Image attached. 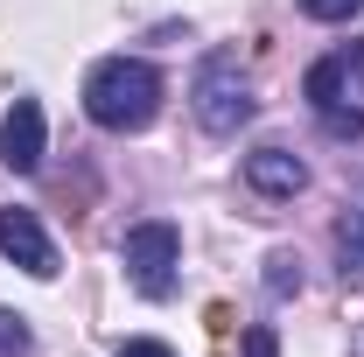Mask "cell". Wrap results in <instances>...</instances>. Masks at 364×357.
Masks as SVG:
<instances>
[{"instance_id":"obj_5","label":"cell","mask_w":364,"mask_h":357,"mask_svg":"<svg viewBox=\"0 0 364 357\" xmlns=\"http://www.w3.org/2000/svg\"><path fill=\"white\" fill-rule=\"evenodd\" d=\"M0 161L14 176H36L43 169V105L36 98H14V112L0 119Z\"/></svg>"},{"instance_id":"obj_10","label":"cell","mask_w":364,"mask_h":357,"mask_svg":"<svg viewBox=\"0 0 364 357\" xmlns=\"http://www.w3.org/2000/svg\"><path fill=\"white\" fill-rule=\"evenodd\" d=\"M364 0H301V14H316V21H350Z\"/></svg>"},{"instance_id":"obj_13","label":"cell","mask_w":364,"mask_h":357,"mask_svg":"<svg viewBox=\"0 0 364 357\" xmlns=\"http://www.w3.org/2000/svg\"><path fill=\"white\" fill-rule=\"evenodd\" d=\"M210 336H218V343L231 336V309H225V302H210Z\"/></svg>"},{"instance_id":"obj_1","label":"cell","mask_w":364,"mask_h":357,"mask_svg":"<svg viewBox=\"0 0 364 357\" xmlns=\"http://www.w3.org/2000/svg\"><path fill=\"white\" fill-rule=\"evenodd\" d=\"M85 112L105 134H140L161 112V70L140 63V56H105L85 78Z\"/></svg>"},{"instance_id":"obj_2","label":"cell","mask_w":364,"mask_h":357,"mask_svg":"<svg viewBox=\"0 0 364 357\" xmlns=\"http://www.w3.org/2000/svg\"><path fill=\"white\" fill-rule=\"evenodd\" d=\"M196 119H203V134H238L252 112H259V98H252V85H245V70H238V56L231 49H218L203 70H196Z\"/></svg>"},{"instance_id":"obj_7","label":"cell","mask_w":364,"mask_h":357,"mask_svg":"<svg viewBox=\"0 0 364 357\" xmlns=\"http://www.w3.org/2000/svg\"><path fill=\"white\" fill-rule=\"evenodd\" d=\"M336 273H343V287H364V211L336 218Z\"/></svg>"},{"instance_id":"obj_3","label":"cell","mask_w":364,"mask_h":357,"mask_svg":"<svg viewBox=\"0 0 364 357\" xmlns=\"http://www.w3.org/2000/svg\"><path fill=\"white\" fill-rule=\"evenodd\" d=\"M119 260H127V280H134L147 302H168L176 294V267H182V231L176 224H134L127 231V245H119Z\"/></svg>"},{"instance_id":"obj_11","label":"cell","mask_w":364,"mask_h":357,"mask_svg":"<svg viewBox=\"0 0 364 357\" xmlns=\"http://www.w3.org/2000/svg\"><path fill=\"white\" fill-rule=\"evenodd\" d=\"M245 357H280V336H273L267 322H252V329H245Z\"/></svg>"},{"instance_id":"obj_12","label":"cell","mask_w":364,"mask_h":357,"mask_svg":"<svg viewBox=\"0 0 364 357\" xmlns=\"http://www.w3.org/2000/svg\"><path fill=\"white\" fill-rule=\"evenodd\" d=\"M119 357H176V351L154 343V336H134V343H119Z\"/></svg>"},{"instance_id":"obj_9","label":"cell","mask_w":364,"mask_h":357,"mask_svg":"<svg viewBox=\"0 0 364 357\" xmlns=\"http://www.w3.org/2000/svg\"><path fill=\"white\" fill-rule=\"evenodd\" d=\"M0 357H28V322L14 309H0Z\"/></svg>"},{"instance_id":"obj_4","label":"cell","mask_w":364,"mask_h":357,"mask_svg":"<svg viewBox=\"0 0 364 357\" xmlns=\"http://www.w3.org/2000/svg\"><path fill=\"white\" fill-rule=\"evenodd\" d=\"M0 252L21 273H36V280H56V245H49L36 211H0Z\"/></svg>"},{"instance_id":"obj_6","label":"cell","mask_w":364,"mask_h":357,"mask_svg":"<svg viewBox=\"0 0 364 357\" xmlns=\"http://www.w3.org/2000/svg\"><path fill=\"white\" fill-rule=\"evenodd\" d=\"M245 182L259 196H301L309 189V161L287 154V147H259V154H245Z\"/></svg>"},{"instance_id":"obj_8","label":"cell","mask_w":364,"mask_h":357,"mask_svg":"<svg viewBox=\"0 0 364 357\" xmlns=\"http://www.w3.org/2000/svg\"><path fill=\"white\" fill-rule=\"evenodd\" d=\"M267 294H301V260L294 252H273L267 260Z\"/></svg>"}]
</instances>
